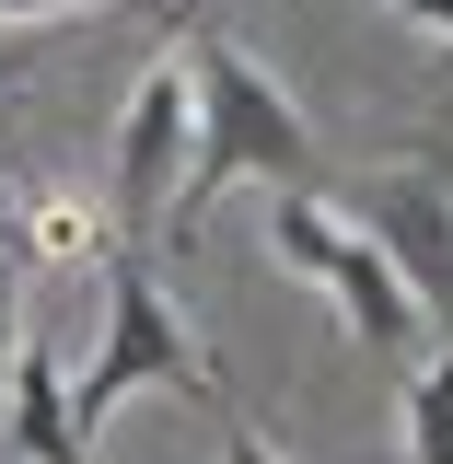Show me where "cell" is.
Returning a JSON list of instances; mask_svg holds the SVG:
<instances>
[{
    "mask_svg": "<svg viewBox=\"0 0 453 464\" xmlns=\"http://www.w3.org/2000/svg\"><path fill=\"white\" fill-rule=\"evenodd\" d=\"M198 395V406H222V372H210V348L186 337V314H174V290L152 279V256L140 244H116L105 256V337H94V360L70 372V430L82 441H105V418L128 395Z\"/></svg>",
    "mask_w": 453,
    "mask_h": 464,
    "instance_id": "obj_2",
    "label": "cell"
},
{
    "mask_svg": "<svg viewBox=\"0 0 453 464\" xmlns=\"http://www.w3.org/2000/svg\"><path fill=\"white\" fill-rule=\"evenodd\" d=\"M12 453L24 464H94V441L70 430V372H58L47 337L12 348Z\"/></svg>",
    "mask_w": 453,
    "mask_h": 464,
    "instance_id": "obj_6",
    "label": "cell"
},
{
    "mask_svg": "<svg viewBox=\"0 0 453 464\" xmlns=\"http://www.w3.org/2000/svg\"><path fill=\"white\" fill-rule=\"evenodd\" d=\"M0 232H12V256H47V267H94V279H105V256L128 244V232H116L94 198H70V186H24Z\"/></svg>",
    "mask_w": 453,
    "mask_h": 464,
    "instance_id": "obj_5",
    "label": "cell"
},
{
    "mask_svg": "<svg viewBox=\"0 0 453 464\" xmlns=\"http://www.w3.org/2000/svg\"><path fill=\"white\" fill-rule=\"evenodd\" d=\"M222 464H280V453H268V441H256V430H244V418L222 406Z\"/></svg>",
    "mask_w": 453,
    "mask_h": 464,
    "instance_id": "obj_10",
    "label": "cell"
},
{
    "mask_svg": "<svg viewBox=\"0 0 453 464\" xmlns=\"http://www.w3.org/2000/svg\"><path fill=\"white\" fill-rule=\"evenodd\" d=\"M349 232H360V244L407 279L419 314H453V186H442V174H419V163L372 174V186H360V209H349Z\"/></svg>",
    "mask_w": 453,
    "mask_h": 464,
    "instance_id": "obj_4",
    "label": "cell"
},
{
    "mask_svg": "<svg viewBox=\"0 0 453 464\" xmlns=\"http://www.w3.org/2000/svg\"><path fill=\"white\" fill-rule=\"evenodd\" d=\"M407 464H453V348L407 383Z\"/></svg>",
    "mask_w": 453,
    "mask_h": 464,
    "instance_id": "obj_7",
    "label": "cell"
},
{
    "mask_svg": "<svg viewBox=\"0 0 453 464\" xmlns=\"http://www.w3.org/2000/svg\"><path fill=\"white\" fill-rule=\"evenodd\" d=\"M12 82H24V58H0V105H12Z\"/></svg>",
    "mask_w": 453,
    "mask_h": 464,
    "instance_id": "obj_12",
    "label": "cell"
},
{
    "mask_svg": "<svg viewBox=\"0 0 453 464\" xmlns=\"http://www.w3.org/2000/svg\"><path fill=\"white\" fill-rule=\"evenodd\" d=\"M58 12H163V0H0V35L12 24H58Z\"/></svg>",
    "mask_w": 453,
    "mask_h": 464,
    "instance_id": "obj_8",
    "label": "cell"
},
{
    "mask_svg": "<svg viewBox=\"0 0 453 464\" xmlns=\"http://www.w3.org/2000/svg\"><path fill=\"white\" fill-rule=\"evenodd\" d=\"M384 12H407L419 35H442V47H453V0H384Z\"/></svg>",
    "mask_w": 453,
    "mask_h": 464,
    "instance_id": "obj_11",
    "label": "cell"
},
{
    "mask_svg": "<svg viewBox=\"0 0 453 464\" xmlns=\"http://www.w3.org/2000/svg\"><path fill=\"white\" fill-rule=\"evenodd\" d=\"M24 348V256H12V232H0V360Z\"/></svg>",
    "mask_w": 453,
    "mask_h": 464,
    "instance_id": "obj_9",
    "label": "cell"
},
{
    "mask_svg": "<svg viewBox=\"0 0 453 464\" xmlns=\"http://www.w3.org/2000/svg\"><path fill=\"white\" fill-rule=\"evenodd\" d=\"M186 151H198V82L186 58H152L116 105V232L128 244H163L174 232V186H186Z\"/></svg>",
    "mask_w": 453,
    "mask_h": 464,
    "instance_id": "obj_3",
    "label": "cell"
},
{
    "mask_svg": "<svg viewBox=\"0 0 453 464\" xmlns=\"http://www.w3.org/2000/svg\"><path fill=\"white\" fill-rule=\"evenodd\" d=\"M174 58H186V82H198V151H186V186H174V232H198L210 198H232V186L302 198V186H314V128H302V105H291L232 35H210V24H174Z\"/></svg>",
    "mask_w": 453,
    "mask_h": 464,
    "instance_id": "obj_1",
    "label": "cell"
}]
</instances>
